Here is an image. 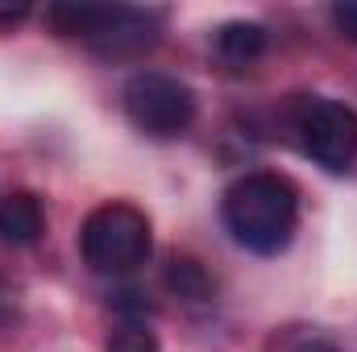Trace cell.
Wrapping results in <instances>:
<instances>
[{"label":"cell","mask_w":357,"mask_h":352,"mask_svg":"<svg viewBox=\"0 0 357 352\" xmlns=\"http://www.w3.org/2000/svg\"><path fill=\"white\" fill-rule=\"evenodd\" d=\"M220 220L229 228V237L258 253L274 257L291 245L295 224H299V191L291 186V178L254 170V175L237 178L225 199H220Z\"/></svg>","instance_id":"cell-1"},{"label":"cell","mask_w":357,"mask_h":352,"mask_svg":"<svg viewBox=\"0 0 357 352\" xmlns=\"http://www.w3.org/2000/svg\"><path fill=\"white\" fill-rule=\"evenodd\" d=\"M46 21L63 33V38H79L88 42L96 54L104 58H133L154 50L158 33H162V13L154 8H96V4H59L46 13Z\"/></svg>","instance_id":"cell-2"},{"label":"cell","mask_w":357,"mask_h":352,"mask_svg":"<svg viewBox=\"0 0 357 352\" xmlns=\"http://www.w3.org/2000/svg\"><path fill=\"white\" fill-rule=\"evenodd\" d=\"M79 249H84V262L96 273H108V278L133 273V269L146 265L150 249H154L150 220L133 203H104L84 220Z\"/></svg>","instance_id":"cell-3"},{"label":"cell","mask_w":357,"mask_h":352,"mask_svg":"<svg viewBox=\"0 0 357 352\" xmlns=\"http://www.w3.org/2000/svg\"><path fill=\"white\" fill-rule=\"evenodd\" d=\"M291 133L303 158H312L328 175H345L357 158V112L341 99L307 95L291 112Z\"/></svg>","instance_id":"cell-4"},{"label":"cell","mask_w":357,"mask_h":352,"mask_svg":"<svg viewBox=\"0 0 357 352\" xmlns=\"http://www.w3.org/2000/svg\"><path fill=\"white\" fill-rule=\"evenodd\" d=\"M121 104H125L129 125L154 141H171L178 133H187L195 120V91L175 75H162V71L129 75V83L121 91Z\"/></svg>","instance_id":"cell-5"},{"label":"cell","mask_w":357,"mask_h":352,"mask_svg":"<svg viewBox=\"0 0 357 352\" xmlns=\"http://www.w3.org/2000/svg\"><path fill=\"white\" fill-rule=\"evenodd\" d=\"M212 46H216V58H220L225 67L245 71L250 63H258V58L266 54L270 38L258 21H229V25L216 29V42H212Z\"/></svg>","instance_id":"cell-6"},{"label":"cell","mask_w":357,"mask_h":352,"mask_svg":"<svg viewBox=\"0 0 357 352\" xmlns=\"http://www.w3.org/2000/svg\"><path fill=\"white\" fill-rule=\"evenodd\" d=\"M46 228V211L38 203V195L17 191L8 199H0V237L8 245H33Z\"/></svg>","instance_id":"cell-7"},{"label":"cell","mask_w":357,"mask_h":352,"mask_svg":"<svg viewBox=\"0 0 357 352\" xmlns=\"http://www.w3.org/2000/svg\"><path fill=\"white\" fill-rule=\"evenodd\" d=\"M167 290H175L187 303H208L212 298V282H208L204 265L191 262V257H175L167 265Z\"/></svg>","instance_id":"cell-8"},{"label":"cell","mask_w":357,"mask_h":352,"mask_svg":"<svg viewBox=\"0 0 357 352\" xmlns=\"http://www.w3.org/2000/svg\"><path fill=\"white\" fill-rule=\"evenodd\" d=\"M108 352H158V336L146 319H116L108 332Z\"/></svg>","instance_id":"cell-9"},{"label":"cell","mask_w":357,"mask_h":352,"mask_svg":"<svg viewBox=\"0 0 357 352\" xmlns=\"http://www.w3.org/2000/svg\"><path fill=\"white\" fill-rule=\"evenodd\" d=\"M333 25L341 29V38L357 42V0H345V4H333Z\"/></svg>","instance_id":"cell-10"},{"label":"cell","mask_w":357,"mask_h":352,"mask_svg":"<svg viewBox=\"0 0 357 352\" xmlns=\"http://www.w3.org/2000/svg\"><path fill=\"white\" fill-rule=\"evenodd\" d=\"M287 352H337V349H333L324 336H316V332H312V336H299V340H295Z\"/></svg>","instance_id":"cell-11"},{"label":"cell","mask_w":357,"mask_h":352,"mask_svg":"<svg viewBox=\"0 0 357 352\" xmlns=\"http://www.w3.org/2000/svg\"><path fill=\"white\" fill-rule=\"evenodd\" d=\"M25 17H29L25 4H17V8H0V29H13V25H21Z\"/></svg>","instance_id":"cell-12"}]
</instances>
